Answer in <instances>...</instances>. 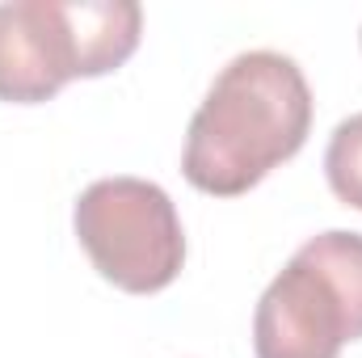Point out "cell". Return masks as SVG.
Returning a JSON list of instances; mask_svg holds the SVG:
<instances>
[{
	"label": "cell",
	"instance_id": "1",
	"mask_svg": "<svg viewBox=\"0 0 362 358\" xmlns=\"http://www.w3.org/2000/svg\"><path fill=\"white\" fill-rule=\"evenodd\" d=\"M312 131V89L282 51L236 55L202 97L185 131L181 173L194 190L236 198L291 161Z\"/></svg>",
	"mask_w": 362,
	"mask_h": 358
},
{
	"label": "cell",
	"instance_id": "2",
	"mask_svg": "<svg viewBox=\"0 0 362 358\" xmlns=\"http://www.w3.org/2000/svg\"><path fill=\"white\" fill-rule=\"evenodd\" d=\"M144 34L135 0H8L0 4V101L38 105L76 76L122 68Z\"/></svg>",
	"mask_w": 362,
	"mask_h": 358
},
{
	"label": "cell",
	"instance_id": "3",
	"mask_svg": "<svg viewBox=\"0 0 362 358\" xmlns=\"http://www.w3.org/2000/svg\"><path fill=\"white\" fill-rule=\"evenodd\" d=\"M362 342V232H320L257 299V358H337Z\"/></svg>",
	"mask_w": 362,
	"mask_h": 358
},
{
	"label": "cell",
	"instance_id": "4",
	"mask_svg": "<svg viewBox=\"0 0 362 358\" xmlns=\"http://www.w3.org/2000/svg\"><path fill=\"white\" fill-rule=\"evenodd\" d=\"M72 228L93 270L127 295H156L185 266L173 198L144 178H101L76 198Z\"/></svg>",
	"mask_w": 362,
	"mask_h": 358
},
{
	"label": "cell",
	"instance_id": "5",
	"mask_svg": "<svg viewBox=\"0 0 362 358\" xmlns=\"http://www.w3.org/2000/svg\"><path fill=\"white\" fill-rule=\"evenodd\" d=\"M325 178L346 207L362 211V114H350L333 127L325 148Z\"/></svg>",
	"mask_w": 362,
	"mask_h": 358
}]
</instances>
